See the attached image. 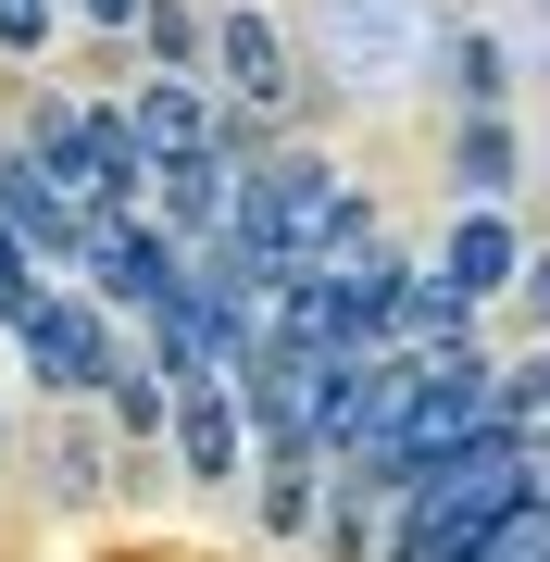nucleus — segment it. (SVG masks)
Returning <instances> with one entry per match:
<instances>
[{
	"instance_id": "6e6552de",
	"label": "nucleus",
	"mask_w": 550,
	"mask_h": 562,
	"mask_svg": "<svg viewBox=\"0 0 550 562\" xmlns=\"http://www.w3.org/2000/svg\"><path fill=\"white\" fill-rule=\"evenodd\" d=\"M463 188H475V201H501V188H513V125H501V113L463 125Z\"/></svg>"
},
{
	"instance_id": "20e7f679",
	"label": "nucleus",
	"mask_w": 550,
	"mask_h": 562,
	"mask_svg": "<svg viewBox=\"0 0 550 562\" xmlns=\"http://www.w3.org/2000/svg\"><path fill=\"white\" fill-rule=\"evenodd\" d=\"M213 50H225V88H238V101H288V38H276V13H250V0H225Z\"/></svg>"
},
{
	"instance_id": "2eb2a0df",
	"label": "nucleus",
	"mask_w": 550,
	"mask_h": 562,
	"mask_svg": "<svg viewBox=\"0 0 550 562\" xmlns=\"http://www.w3.org/2000/svg\"><path fill=\"white\" fill-rule=\"evenodd\" d=\"M526 313H538V325H550V250H538V276H526Z\"/></svg>"
},
{
	"instance_id": "4468645a",
	"label": "nucleus",
	"mask_w": 550,
	"mask_h": 562,
	"mask_svg": "<svg viewBox=\"0 0 550 562\" xmlns=\"http://www.w3.org/2000/svg\"><path fill=\"white\" fill-rule=\"evenodd\" d=\"M76 13H88V25H138L150 0H76Z\"/></svg>"
},
{
	"instance_id": "0eeeda50",
	"label": "nucleus",
	"mask_w": 550,
	"mask_h": 562,
	"mask_svg": "<svg viewBox=\"0 0 550 562\" xmlns=\"http://www.w3.org/2000/svg\"><path fill=\"white\" fill-rule=\"evenodd\" d=\"M388 325H401L413 350H463V325H475V301H450L438 276H401V313H388Z\"/></svg>"
},
{
	"instance_id": "ddd939ff",
	"label": "nucleus",
	"mask_w": 550,
	"mask_h": 562,
	"mask_svg": "<svg viewBox=\"0 0 550 562\" xmlns=\"http://www.w3.org/2000/svg\"><path fill=\"white\" fill-rule=\"evenodd\" d=\"M475 562H550V525H526V513H513V525H501V538L475 550Z\"/></svg>"
},
{
	"instance_id": "f257e3e1",
	"label": "nucleus",
	"mask_w": 550,
	"mask_h": 562,
	"mask_svg": "<svg viewBox=\"0 0 550 562\" xmlns=\"http://www.w3.org/2000/svg\"><path fill=\"white\" fill-rule=\"evenodd\" d=\"M0 338L38 362V387H113V362H125L113 313H101V301H63V288H38V301L0 325Z\"/></svg>"
},
{
	"instance_id": "9d476101",
	"label": "nucleus",
	"mask_w": 550,
	"mask_h": 562,
	"mask_svg": "<svg viewBox=\"0 0 550 562\" xmlns=\"http://www.w3.org/2000/svg\"><path fill=\"white\" fill-rule=\"evenodd\" d=\"M38 38H50V0H0V50L38 63Z\"/></svg>"
},
{
	"instance_id": "39448f33",
	"label": "nucleus",
	"mask_w": 550,
	"mask_h": 562,
	"mask_svg": "<svg viewBox=\"0 0 550 562\" xmlns=\"http://www.w3.org/2000/svg\"><path fill=\"white\" fill-rule=\"evenodd\" d=\"M513 276H526V238H513L501 213H463V238H450L438 288H450V301H489V288H513Z\"/></svg>"
},
{
	"instance_id": "f03ea898",
	"label": "nucleus",
	"mask_w": 550,
	"mask_h": 562,
	"mask_svg": "<svg viewBox=\"0 0 550 562\" xmlns=\"http://www.w3.org/2000/svg\"><path fill=\"white\" fill-rule=\"evenodd\" d=\"M76 262H88V288H101V301L113 313H164L176 301V276H188V250L164 238V225H138V213H113V225H88V238H76Z\"/></svg>"
},
{
	"instance_id": "7ed1b4c3",
	"label": "nucleus",
	"mask_w": 550,
	"mask_h": 562,
	"mask_svg": "<svg viewBox=\"0 0 550 562\" xmlns=\"http://www.w3.org/2000/svg\"><path fill=\"white\" fill-rule=\"evenodd\" d=\"M164 425H176V462H188V475H213V487L250 462V425H238V401H225V387H188Z\"/></svg>"
},
{
	"instance_id": "9b49d317",
	"label": "nucleus",
	"mask_w": 550,
	"mask_h": 562,
	"mask_svg": "<svg viewBox=\"0 0 550 562\" xmlns=\"http://www.w3.org/2000/svg\"><path fill=\"white\" fill-rule=\"evenodd\" d=\"M263 513H276V525H313V462H276V487H263Z\"/></svg>"
},
{
	"instance_id": "f8f14e48",
	"label": "nucleus",
	"mask_w": 550,
	"mask_h": 562,
	"mask_svg": "<svg viewBox=\"0 0 550 562\" xmlns=\"http://www.w3.org/2000/svg\"><path fill=\"white\" fill-rule=\"evenodd\" d=\"M138 25H150V50H164V63H176V88H188V63H201V25H188V13H138Z\"/></svg>"
},
{
	"instance_id": "1a4fd4ad",
	"label": "nucleus",
	"mask_w": 550,
	"mask_h": 562,
	"mask_svg": "<svg viewBox=\"0 0 550 562\" xmlns=\"http://www.w3.org/2000/svg\"><path fill=\"white\" fill-rule=\"evenodd\" d=\"M101 401H113V425H125V438H150V425L176 413V387H164V375H138V362H113V387H101Z\"/></svg>"
},
{
	"instance_id": "423d86ee",
	"label": "nucleus",
	"mask_w": 550,
	"mask_h": 562,
	"mask_svg": "<svg viewBox=\"0 0 550 562\" xmlns=\"http://www.w3.org/2000/svg\"><path fill=\"white\" fill-rule=\"evenodd\" d=\"M225 188H238V176H225V150L164 162V213H176V238H213V225H225Z\"/></svg>"
}]
</instances>
